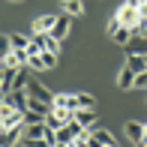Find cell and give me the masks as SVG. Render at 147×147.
Returning <instances> with one entry per match:
<instances>
[{
    "mask_svg": "<svg viewBox=\"0 0 147 147\" xmlns=\"http://www.w3.org/2000/svg\"><path fill=\"white\" fill-rule=\"evenodd\" d=\"M27 93H30L33 99H42L45 105H54V93L45 87V84H39L36 78H30V81H27Z\"/></svg>",
    "mask_w": 147,
    "mask_h": 147,
    "instance_id": "6da1fadb",
    "label": "cell"
},
{
    "mask_svg": "<svg viewBox=\"0 0 147 147\" xmlns=\"http://www.w3.org/2000/svg\"><path fill=\"white\" fill-rule=\"evenodd\" d=\"M117 18H120V24H123V27H132V30H135L138 21H141L138 9H135V6H129V3H123V6L117 9Z\"/></svg>",
    "mask_w": 147,
    "mask_h": 147,
    "instance_id": "7a4b0ae2",
    "label": "cell"
},
{
    "mask_svg": "<svg viewBox=\"0 0 147 147\" xmlns=\"http://www.w3.org/2000/svg\"><path fill=\"white\" fill-rule=\"evenodd\" d=\"M51 108H69V111H78V96L75 93H54V105Z\"/></svg>",
    "mask_w": 147,
    "mask_h": 147,
    "instance_id": "3957f363",
    "label": "cell"
},
{
    "mask_svg": "<svg viewBox=\"0 0 147 147\" xmlns=\"http://www.w3.org/2000/svg\"><path fill=\"white\" fill-rule=\"evenodd\" d=\"M66 33H69V15H57L54 27H51V36L63 42V39H66Z\"/></svg>",
    "mask_w": 147,
    "mask_h": 147,
    "instance_id": "277c9868",
    "label": "cell"
},
{
    "mask_svg": "<svg viewBox=\"0 0 147 147\" xmlns=\"http://www.w3.org/2000/svg\"><path fill=\"white\" fill-rule=\"evenodd\" d=\"M135 75H138V72H132L129 66H123V72L117 75V87H120V90H129V87H135Z\"/></svg>",
    "mask_w": 147,
    "mask_h": 147,
    "instance_id": "5b68a950",
    "label": "cell"
},
{
    "mask_svg": "<svg viewBox=\"0 0 147 147\" xmlns=\"http://www.w3.org/2000/svg\"><path fill=\"white\" fill-rule=\"evenodd\" d=\"M54 21H57V15H42V18H36V21H33V33H51Z\"/></svg>",
    "mask_w": 147,
    "mask_h": 147,
    "instance_id": "8992f818",
    "label": "cell"
},
{
    "mask_svg": "<svg viewBox=\"0 0 147 147\" xmlns=\"http://www.w3.org/2000/svg\"><path fill=\"white\" fill-rule=\"evenodd\" d=\"M21 132H24V138H45V120L42 123H24Z\"/></svg>",
    "mask_w": 147,
    "mask_h": 147,
    "instance_id": "52a82bcc",
    "label": "cell"
},
{
    "mask_svg": "<svg viewBox=\"0 0 147 147\" xmlns=\"http://www.w3.org/2000/svg\"><path fill=\"white\" fill-rule=\"evenodd\" d=\"M21 135H24L21 129H3L0 132V147H12L15 141H21Z\"/></svg>",
    "mask_w": 147,
    "mask_h": 147,
    "instance_id": "ba28073f",
    "label": "cell"
},
{
    "mask_svg": "<svg viewBox=\"0 0 147 147\" xmlns=\"http://www.w3.org/2000/svg\"><path fill=\"white\" fill-rule=\"evenodd\" d=\"M6 66H27V51L24 48H12V54L3 60Z\"/></svg>",
    "mask_w": 147,
    "mask_h": 147,
    "instance_id": "9c48e42d",
    "label": "cell"
},
{
    "mask_svg": "<svg viewBox=\"0 0 147 147\" xmlns=\"http://www.w3.org/2000/svg\"><path fill=\"white\" fill-rule=\"evenodd\" d=\"M132 36H135V30H132V27H123V24H120V27L111 33V39H114L117 45H129V39H132Z\"/></svg>",
    "mask_w": 147,
    "mask_h": 147,
    "instance_id": "30bf717a",
    "label": "cell"
},
{
    "mask_svg": "<svg viewBox=\"0 0 147 147\" xmlns=\"http://www.w3.org/2000/svg\"><path fill=\"white\" fill-rule=\"evenodd\" d=\"M75 120L84 126V129H90L93 120H96V111H93V108H78V111H75Z\"/></svg>",
    "mask_w": 147,
    "mask_h": 147,
    "instance_id": "8fae6325",
    "label": "cell"
},
{
    "mask_svg": "<svg viewBox=\"0 0 147 147\" xmlns=\"http://www.w3.org/2000/svg\"><path fill=\"white\" fill-rule=\"evenodd\" d=\"M87 135H93L96 141H102L105 147H108V144H114V135H111L108 129H99V126H90V129H87Z\"/></svg>",
    "mask_w": 147,
    "mask_h": 147,
    "instance_id": "7c38bea8",
    "label": "cell"
},
{
    "mask_svg": "<svg viewBox=\"0 0 147 147\" xmlns=\"http://www.w3.org/2000/svg\"><path fill=\"white\" fill-rule=\"evenodd\" d=\"M126 66H129L132 72H144V69H147V54H129Z\"/></svg>",
    "mask_w": 147,
    "mask_h": 147,
    "instance_id": "4fadbf2b",
    "label": "cell"
},
{
    "mask_svg": "<svg viewBox=\"0 0 147 147\" xmlns=\"http://www.w3.org/2000/svg\"><path fill=\"white\" fill-rule=\"evenodd\" d=\"M126 135H129L132 141H141V138H144V123H135V120H129V123H126Z\"/></svg>",
    "mask_w": 147,
    "mask_h": 147,
    "instance_id": "5bb4252c",
    "label": "cell"
},
{
    "mask_svg": "<svg viewBox=\"0 0 147 147\" xmlns=\"http://www.w3.org/2000/svg\"><path fill=\"white\" fill-rule=\"evenodd\" d=\"M63 6H66V15H81L84 12V0H63Z\"/></svg>",
    "mask_w": 147,
    "mask_h": 147,
    "instance_id": "9a60e30c",
    "label": "cell"
},
{
    "mask_svg": "<svg viewBox=\"0 0 147 147\" xmlns=\"http://www.w3.org/2000/svg\"><path fill=\"white\" fill-rule=\"evenodd\" d=\"M75 96H78V108H93L96 111V99L90 93H75Z\"/></svg>",
    "mask_w": 147,
    "mask_h": 147,
    "instance_id": "2e32d148",
    "label": "cell"
},
{
    "mask_svg": "<svg viewBox=\"0 0 147 147\" xmlns=\"http://www.w3.org/2000/svg\"><path fill=\"white\" fill-rule=\"evenodd\" d=\"M18 144H24V147H54L51 141H45V138H24V135H21Z\"/></svg>",
    "mask_w": 147,
    "mask_h": 147,
    "instance_id": "e0dca14e",
    "label": "cell"
},
{
    "mask_svg": "<svg viewBox=\"0 0 147 147\" xmlns=\"http://www.w3.org/2000/svg\"><path fill=\"white\" fill-rule=\"evenodd\" d=\"M12 48H24L27 51V45H30V36H24V33H12Z\"/></svg>",
    "mask_w": 147,
    "mask_h": 147,
    "instance_id": "ac0fdd59",
    "label": "cell"
},
{
    "mask_svg": "<svg viewBox=\"0 0 147 147\" xmlns=\"http://www.w3.org/2000/svg\"><path fill=\"white\" fill-rule=\"evenodd\" d=\"M12 54V39L9 36H0V60H6Z\"/></svg>",
    "mask_w": 147,
    "mask_h": 147,
    "instance_id": "d6986e66",
    "label": "cell"
},
{
    "mask_svg": "<svg viewBox=\"0 0 147 147\" xmlns=\"http://www.w3.org/2000/svg\"><path fill=\"white\" fill-rule=\"evenodd\" d=\"M15 111H18V108H15L12 102H3V105H0V120H9L12 114H15Z\"/></svg>",
    "mask_w": 147,
    "mask_h": 147,
    "instance_id": "ffe728a7",
    "label": "cell"
},
{
    "mask_svg": "<svg viewBox=\"0 0 147 147\" xmlns=\"http://www.w3.org/2000/svg\"><path fill=\"white\" fill-rule=\"evenodd\" d=\"M72 138H75V135L69 132V126H63V129H57V141H60V144H72Z\"/></svg>",
    "mask_w": 147,
    "mask_h": 147,
    "instance_id": "44dd1931",
    "label": "cell"
},
{
    "mask_svg": "<svg viewBox=\"0 0 147 147\" xmlns=\"http://www.w3.org/2000/svg\"><path fill=\"white\" fill-rule=\"evenodd\" d=\"M42 63H45V69H54V66H57V54H51V51H42Z\"/></svg>",
    "mask_w": 147,
    "mask_h": 147,
    "instance_id": "7402d4cb",
    "label": "cell"
},
{
    "mask_svg": "<svg viewBox=\"0 0 147 147\" xmlns=\"http://www.w3.org/2000/svg\"><path fill=\"white\" fill-rule=\"evenodd\" d=\"M135 87L147 90V69H144V72H138V75H135Z\"/></svg>",
    "mask_w": 147,
    "mask_h": 147,
    "instance_id": "603a6c76",
    "label": "cell"
},
{
    "mask_svg": "<svg viewBox=\"0 0 147 147\" xmlns=\"http://www.w3.org/2000/svg\"><path fill=\"white\" fill-rule=\"evenodd\" d=\"M69 147H87V132H84L81 138H72V144Z\"/></svg>",
    "mask_w": 147,
    "mask_h": 147,
    "instance_id": "cb8c5ba5",
    "label": "cell"
},
{
    "mask_svg": "<svg viewBox=\"0 0 147 147\" xmlns=\"http://www.w3.org/2000/svg\"><path fill=\"white\" fill-rule=\"evenodd\" d=\"M117 27H120V18H117V15H114V18H111V21H108V33H114V30H117Z\"/></svg>",
    "mask_w": 147,
    "mask_h": 147,
    "instance_id": "d4e9b609",
    "label": "cell"
},
{
    "mask_svg": "<svg viewBox=\"0 0 147 147\" xmlns=\"http://www.w3.org/2000/svg\"><path fill=\"white\" fill-rule=\"evenodd\" d=\"M135 33H138V36H144V39H147V24H144V21H138V27H135Z\"/></svg>",
    "mask_w": 147,
    "mask_h": 147,
    "instance_id": "484cf974",
    "label": "cell"
},
{
    "mask_svg": "<svg viewBox=\"0 0 147 147\" xmlns=\"http://www.w3.org/2000/svg\"><path fill=\"white\" fill-rule=\"evenodd\" d=\"M123 3H129V6H135V9H141V6H144V0H123Z\"/></svg>",
    "mask_w": 147,
    "mask_h": 147,
    "instance_id": "4316f807",
    "label": "cell"
},
{
    "mask_svg": "<svg viewBox=\"0 0 147 147\" xmlns=\"http://www.w3.org/2000/svg\"><path fill=\"white\" fill-rule=\"evenodd\" d=\"M3 102H6V90L0 87V105H3Z\"/></svg>",
    "mask_w": 147,
    "mask_h": 147,
    "instance_id": "83f0119b",
    "label": "cell"
},
{
    "mask_svg": "<svg viewBox=\"0 0 147 147\" xmlns=\"http://www.w3.org/2000/svg\"><path fill=\"white\" fill-rule=\"evenodd\" d=\"M135 144H138V147H147V138H141V141H135Z\"/></svg>",
    "mask_w": 147,
    "mask_h": 147,
    "instance_id": "f1b7e54d",
    "label": "cell"
},
{
    "mask_svg": "<svg viewBox=\"0 0 147 147\" xmlns=\"http://www.w3.org/2000/svg\"><path fill=\"white\" fill-rule=\"evenodd\" d=\"M144 138H147V123H144Z\"/></svg>",
    "mask_w": 147,
    "mask_h": 147,
    "instance_id": "f546056e",
    "label": "cell"
},
{
    "mask_svg": "<svg viewBox=\"0 0 147 147\" xmlns=\"http://www.w3.org/2000/svg\"><path fill=\"white\" fill-rule=\"evenodd\" d=\"M108 147H120V144H117V141H114V144H108Z\"/></svg>",
    "mask_w": 147,
    "mask_h": 147,
    "instance_id": "4dcf8cb0",
    "label": "cell"
}]
</instances>
